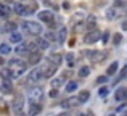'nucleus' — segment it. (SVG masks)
<instances>
[{
    "instance_id": "39",
    "label": "nucleus",
    "mask_w": 127,
    "mask_h": 116,
    "mask_svg": "<svg viewBox=\"0 0 127 116\" xmlns=\"http://www.w3.org/2000/svg\"><path fill=\"white\" fill-rule=\"evenodd\" d=\"M56 95H58V89H52V90H50V97H56Z\"/></svg>"
},
{
    "instance_id": "4",
    "label": "nucleus",
    "mask_w": 127,
    "mask_h": 116,
    "mask_svg": "<svg viewBox=\"0 0 127 116\" xmlns=\"http://www.w3.org/2000/svg\"><path fill=\"white\" fill-rule=\"evenodd\" d=\"M43 77V71L40 68H34L31 73H29V76H28V81H24L23 84H35V82H39L40 79Z\"/></svg>"
},
{
    "instance_id": "10",
    "label": "nucleus",
    "mask_w": 127,
    "mask_h": 116,
    "mask_svg": "<svg viewBox=\"0 0 127 116\" xmlns=\"http://www.w3.org/2000/svg\"><path fill=\"white\" fill-rule=\"evenodd\" d=\"M13 11H15L16 15H19V16L31 15V11L28 10V6H26V5H23V3H15V6H13Z\"/></svg>"
},
{
    "instance_id": "7",
    "label": "nucleus",
    "mask_w": 127,
    "mask_h": 116,
    "mask_svg": "<svg viewBox=\"0 0 127 116\" xmlns=\"http://www.w3.org/2000/svg\"><path fill=\"white\" fill-rule=\"evenodd\" d=\"M11 107H13V111H15V113H23V108H24V97H23V95H16Z\"/></svg>"
},
{
    "instance_id": "26",
    "label": "nucleus",
    "mask_w": 127,
    "mask_h": 116,
    "mask_svg": "<svg viewBox=\"0 0 127 116\" xmlns=\"http://www.w3.org/2000/svg\"><path fill=\"white\" fill-rule=\"evenodd\" d=\"M106 18H108V19H116V18H118V10H116V8H109L108 13H106Z\"/></svg>"
},
{
    "instance_id": "6",
    "label": "nucleus",
    "mask_w": 127,
    "mask_h": 116,
    "mask_svg": "<svg viewBox=\"0 0 127 116\" xmlns=\"http://www.w3.org/2000/svg\"><path fill=\"white\" fill-rule=\"evenodd\" d=\"M40 60H42L40 48H35V50H32V52H29V53H28V63H29V65H37Z\"/></svg>"
},
{
    "instance_id": "23",
    "label": "nucleus",
    "mask_w": 127,
    "mask_h": 116,
    "mask_svg": "<svg viewBox=\"0 0 127 116\" xmlns=\"http://www.w3.org/2000/svg\"><path fill=\"white\" fill-rule=\"evenodd\" d=\"M48 61H50V63H53V65H58V66H60V63H61V55H60V53H55V55H50Z\"/></svg>"
},
{
    "instance_id": "40",
    "label": "nucleus",
    "mask_w": 127,
    "mask_h": 116,
    "mask_svg": "<svg viewBox=\"0 0 127 116\" xmlns=\"http://www.w3.org/2000/svg\"><path fill=\"white\" fill-rule=\"evenodd\" d=\"M53 39H55V34L48 32V34H47V40H53Z\"/></svg>"
},
{
    "instance_id": "35",
    "label": "nucleus",
    "mask_w": 127,
    "mask_h": 116,
    "mask_svg": "<svg viewBox=\"0 0 127 116\" xmlns=\"http://www.w3.org/2000/svg\"><path fill=\"white\" fill-rule=\"evenodd\" d=\"M108 94H109L108 87H101V89H100V92H98V95H100V97H106Z\"/></svg>"
},
{
    "instance_id": "5",
    "label": "nucleus",
    "mask_w": 127,
    "mask_h": 116,
    "mask_svg": "<svg viewBox=\"0 0 127 116\" xmlns=\"http://www.w3.org/2000/svg\"><path fill=\"white\" fill-rule=\"evenodd\" d=\"M87 57L92 63H101L103 60L108 57L106 52H100V50H92V52H87Z\"/></svg>"
},
{
    "instance_id": "29",
    "label": "nucleus",
    "mask_w": 127,
    "mask_h": 116,
    "mask_svg": "<svg viewBox=\"0 0 127 116\" xmlns=\"http://www.w3.org/2000/svg\"><path fill=\"white\" fill-rule=\"evenodd\" d=\"M66 36H68V31H66V28H63L61 31H60V34H58V42L60 44H63V42L66 40Z\"/></svg>"
},
{
    "instance_id": "30",
    "label": "nucleus",
    "mask_w": 127,
    "mask_h": 116,
    "mask_svg": "<svg viewBox=\"0 0 127 116\" xmlns=\"http://www.w3.org/2000/svg\"><path fill=\"white\" fill-rule=\"evenodd\" d=\"M89 74H90V68L89 66H82L81 71H79V76H81V77H87Z\"/></svg>"
},
{
    "instance_id": "1",
    "label": "nucleus",
    "mask_w": 127,
    "mask_h": 116,
    "mask_svg": "<svg viewBox=\"0 0 127 116\" xmlns=\"http://www.w3.org/2000/svg\"><path fill=\"white\" fill-rule=\"evenodd\" d=\"M28 68V63H24L19 58H13L10 61V69H11V77H19Z\"/></svg>"
},
{
    "instance_id": "24",
    "label": "nucleus",
    "mask_w": 127,
    "mask_h": 116,
    "mask_svg": "<svg viewBox=\"0 0 127 116\" xmlns=\"http://www.w3.org/2000/svg\"><path fill=\"white\" fill-rule=\"evenodd\" d=\"M0 76H2L3 79H13L11 77V69L10 68H3L2 71H0Z\"/></svg>"
},
{
    "instance_id": "3",
    "label": "nucleus",
    "mask_w": 127,
    "mask_h": 116,
    "mask_svg": "<svg viewBox=\"0 0 127 116\" xmlns=\"http://www.w3.org/2000/svg\"><path fill=\"white\" fill-rule=\"evenodd\" d=\"M23 28L28 34H32V36H39L42 32V26L35 21H24L23 23Z\"/></svg>"
},
{
    "instance_id": "19",
    "label": "nucleus",
    "mask_w": 127,
    "mask_h": 116,
    "mask_svg": "<svg viewBox=\"0 0 127 116\" xmlns=\"http://www.w3.org/2000/svg\"><path fill=\"white\" fill-rule=\"evenodd\" d=\"M15 52H16L18 55H28V53H29V47H28V44H21V45H18Z\"/></svg>"
},
{
    "instance_id": "2",
    "label": "nucleus",
    "mask_w": 127,
    "mask_h": 116,
    "mask_svg": "<svg viewBox=\"0 0 127 116\" xmlns=\"http://www.w3.org/2000/svg\"><path fill=\"white\" fill-rule=\"evenodd\" d=\"M28 98H29L31 103H40L42 98H43V89L42 87H32V89H29Z\"/></svg>"
},
{
    "instance_id": "20",
    "label": "nucleus",
    "mask_w": 127,
    "mask_h": 116,
    "mask_svg": "<svg viewBox=\"0 0 127 116\" xmlns=\"http://www.w3.org/2000/svg\"><path fill=\"white\" fill-rule=\"evenodd\" d=\"M77 98H79V103H85V102L90 98V92L89 90H82L81 94H79Z\"/></svg>"
},
{
    "instance_id": "12",
    "label": "nucleus",
    "mask_w": 127,
    "mask_h": 116,
    "mask_svg": "<svg viewBox=\"0 0 127 116\" xmlns=\"http://www.w3.org/2000/svg\"><path fill=\"white\" fill-rule=\"evenodd\" d=\"M0 89H2L3 94H11L13 92V85H11V82H10V79H3Z\"/></svg>"
},
{
    "instance_id": "14",
    "label": "nucleus",
    "mask_w": 127,
    "mask_h": 116,
    "mask_svg": "<svg viewBox=\"0 0 127 116\" xmlns=\"http://www.w3.org/2000/svg\"><path fill=\"white\" fill-rule=\"evenodd\" d=\"M95 28H96V18H95V15H90L89 18H87V29H89V31H93Z\"/></svg>"
},
{
    "instance_id": "42",
    "label": "nucleus",
    "mask_w": 127,
    "mask_h": 116,
    "mask_svg": "<svg viewBox=\"0 0 127 116\" xmlns=\"http://www.w3.org/2000/svg\"><path fill=\"white\" fill-rule=\"evenodd\" d=\"M43 2H45V3H47V2H48V0H43Z\"/></svg>"
},
{
    "instance_id": "34",
    "label": "nucleus",
    "mask_w": 127,
    "mask_h": 116,
    "mask_svg": "<svg viewBox=\"0 0 127 116\" xmlns=\"http://www.w3.org/2000/svg\"><path fill=\"white\" fill-rule=\"evenodd\" d=\"M82 19H84V13L79 11L77 15H74V18H72V23H76V21H82Z\"/></svg>"
},
{
    "instance_id": "31",
    "label": "nucleus",
    "mask_w": 127,
    "mask_h": 116,
    "mask_svg": "<svg viewBox=\"0 0 127 116\" xmlns=\"http://www.w3.org/2000/svg\"><path fill=\"white\" fill-rule=\"evenodd\" d=\"M76 89H77V82H68V84H66V92H74Z\"/></svg>"
},
{
    "instance_id": "33",
    "label": "nucleus",
    "mask_w": 127,
    "mask_h": 116,
    "mask_svg": "<svg viewBox=\"0 0 127 116\" xmlns=\"http://www.w3.org/2000/svg\"><path fill=\"white\" fill-rule=\"evenodd\" d=\"M66 60H68V66H74V55L72 53L66 55Z\"/></svg>"
},
{
    "instance_id": "18",
    "label": "nucleus",
    "mask_w": 127,
    "mask_h": 116,
    "mask_svg": "<svg viewBox=\"0 0 127 116\" xmlns=\"http://www.w3.org/2000/svg\"><path fill=\"white\" fill-rule=\"evenodd\" d=\"M42 111V105L40 103H31V108H29V115H37Z\"/></svg>"
},
{
    "instance_id": "11",
    "label": "nucleus",
    "mask_w": 127,
    "mask_h": 116,
    "mask_svg": "<svg viewBox=\"0 0 127 116\" xmlns=\"http://www.w3.org/2000/svg\"><path fill=\"white\" fill-rule=\"evenodd\" d=\"M56 69H58V65H53V63H50V65L47 66V69L43 71V77H53V74L56 73Z\"/></svg>"
},
{
    "instance_id": "8",
    "label": "nucleus",
    "mask_w": 127,
    "mask_h": 116,
    "mask_svg": "<svg viewBox=\"0 0 127 116\" xmlns=\"http://www.w3.org/2000/svg\"><path fill=\"white\" fill-rule=\"evenodd\" d=\"M100 37H101V34H100L96 29H93V31H90L89 34L84 37V42H85V44H95V42L98 40Z\"/></svg>"
},
{
    "instance_id": "17",
    "label": "nucleus",
    "mask_w": 127,
    "mask_h": 116,
    "mask_svg": "<svg viewBox=\"0 0 127 116\" xmlns=\"http://www.w3.org/2000/svg\"><path fill=\"white\" fill-rule=\"evenodd\" d=\"M10 13H11V10H10L5 3H0V18H8Z\"/></svg>"
},
{
    "instance_id": "13",
    "label": "nucleus",
    "mask_w": 127,
    "mask_h": 116,
    "mask_svg": "<svg viewBox=\"0 0 127 116\" xmlns=\"http://www.w3.org/2000/svg\"><path fill=\"white\" fill-rule=\"evenodd\" d=\"M114 98L118 102H122V100H126L127 98V89H118L116 90V95H114Z\"/></svg>"
},
{
    "instance_id": "38",
    "label": "nucleus",
    "mask_w": 127,
    "mask_h": 116,
    "mask_svg": "<svg viewBox=\"0 0 127 116\" xmlns=\"http://www.w3.org/2000/svg\"><path fill=\"white\" fill-rule=\"evenodd\" d=\"M119 76H121V77H126V76H127V65L121 69V74H119ZM121 77H119V79H121Z\"/></svg>"
},
{
    "instance_id": "22",
    "label": "nucleus",
    "mask_w": 127,
    "mask_h": 116,
    "mask_svg": "<svg viewBox=\"0 0 127 116\" xmlns=\"http://www.w3.org/2000/svg\"><path fill=\"white\" fill-rule=\"evenodd\" d=\"M13 31H16V24L15 23H6V24L2 28V32H13Z\"/></svg>"
},
{
    "instance_id": "41",
    "label": "nucleus",
    "mask_w": 127,
    "mask_h": 116,
    "mask_svg": "<svg viewBox=\"0 0 127 116\" xmlns=\"http://www.w3.org/2000/svg\"><path fill=\"white\" fill-rule=\"evenodd\" d=\"M121 28L124 29V31H127V19H126V21H122V26H121Z\"/></svg>"
},
{
    "instance_id": "15",
    "label": "nucleus",
    "mask_w": 127,
    "mask_h": 116,
    "mask_svg": "<svg viewBox=\"0 0 127 116\" xmlns=\"http://www.w3.org/2000/svg\"><path fill=\"white\" fill-rule=\"evenodd\" d=\"M61 105H63V108H71V107H76V105H81V103H79V98H68Z\"/></svg>"
},
{
    "instance_id": "16",
    "label": "nucleus",
    "mask_w": 127,
    "mask_h": 116,
    "mask_svg": "<svg viewBox=\"0 0 127 116\" xmlns=\"http://www.w3.org/2000/svg\"><path fill=\"white\" fill-rule=\"evenodd\" d=\"M21 40H23V36L19 34V32L13 31L11 36H10V42H11V44H21Z\"/></svg>"
},
{
    "instance_id": "27",
    "label": "nucleus",
    "mask_w": 127,
    "mask_h": 116,
    "mask_svg": "<svg viewBox=\"0 0 127 116\" xmlns=\"http://www.w3.org/2000/svg\"><path fill=\"white\" fill-rule=\"evenodd\" d=\"M10 52H11V48L8 44H0V55H8Z\"/></svg>"
},
{
    "instance_id": "25",
    "label": "nucleus",
    "mask_w": 127,
    "mask_h": 116,
    "mask_svg": "<svg viewBox=\"0 0 127 116\" xmlns=\"http://www.w3.org/2000/svg\"><path fill=\"white\" fill-rule=\"evenodd\" d=\"M37 47L40 48V50L48 48V40H47V39H37Z\"/></svg>"
},
{
    "instance_id": "21",
    "label": "nucleus",
    "mask_w": 127,
    "mask_h": 116,
    "mask_svg": "<svg viewBox=\"0 0 127 116\" xmlns=\"http://www.w3.org/2000/svg\"><path fill=\"white\" fill-rule=\"evenodd\" d=\"M63 81H64L63 77H55V79H52L50 85H52V89H60V87H61V84H63Z\"/></svg>"
},
{
    "instance_id": "28",
    "label": "nucleus",
    "mask_w": 127,
    "mask_h": 116,
    "mask_svg": "<svg viewBox=\"0 0 127 116\" xmlns=\"http://www.w3.org/2000/svg\"><path fill=\"white\" fill-rule=\"evenodd\" d=\"M118 65H119L118 61L111 63V66H109V68H108V71H106V73H108V76H113V74H116V71H118Z\"/></svg>"
},
{
    "instance_id": "9",
    "label": "nucleus",
    "mask_w": 127,
    "mask_h": 116,
    "mask_svg": "<svg viewBox=\"0 0 127 116\" xmlns=\"http://www.w3.org/2000/svg\"><path fill=\"white\" fill-rule=\"evenodd\" d=\"M39 15V19H40V21H43V23H48L50 26H52L53 28V13L52 11H40V13H37Z\"/></svg>"
},
{
    "instance_id": "32",
    "label": "nucleus",
    "mask_w": 127,
    "mask_h": 116,
    "mask_svg": "<svg viewBox=\"0 0 127 116\" xmlns=\"http://www.w3.org/2000/svg\"><path fill=\"white\" fill-rule=\"evenodd\" d=\"M121 42H122V36L121 34H114L113 36V44L114 45H119Z\"/></svg>"
},
{
    "instance_id": "37",
    "label": "nucleus",
    "mask_w": 127,
    "mask_h": 116,
    "mask_svg": "<svg viewBox=\"0 0 127 116\" xmlns=\"http://www.w3.org/2000/svg\"><path fill=\"white\" fill-rule=\"evenodd\" d=\"M108 39H109V32H108V31H105V34L101 36V40L106 44V42H108Z\"/></svg>"
},
{
    "instance_id": "36",
    "label": "nucleus",
    "mask_w": 127,
    "mask_h": 116,
    "mask_svg": "<svg viewBox=\"0 0 127 116\" xmlns=\"http://www.w3.org/2000/svg\"><path fill=\"white\" fill-rule=\"evenodd\" d=\"M96 82H98V84H105V82H108V77H106V76H100V77L96 79Z\"/></svg>"
}]
</instances>
